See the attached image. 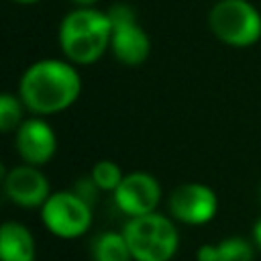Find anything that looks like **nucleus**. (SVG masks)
Here are the masks:
<instances>
[{"instance_id":"obj_1","label":"nucleus","mask_w":261,"mask_h":261,"mask_svg":"<svg viewBox=\"0 0 261 261\" xmlns=\"http://www.w3.org/2000/svg\"><path fill=\"white\" fill-rule=\"evenodd\" d=\"M82 94V77L67 59H39L31 63L18 82V98L35 116H51L67 110Z\"/></svg>"},{"instance_id":"obj_2","label":"nucleus","mask_w":261,"mask_h":261,"mask_svg":"<svg viewBox=\"0 0 261 261\" xmlns=\"http://www.w3.org/2000/svg\"><path fill=\"white\" fill-rule=\"evenodd\" d=\"M112 22L106 10L73 8L57 29V41L63 57L75 65H92L106 51H110Z\"/></svg>"},{"instance_id":"obj_3","label":"nucleus","mask_w":261,"mask_h":261,"mask_svg":"<svg viewBox=\"0 0 261 261\" xmlns=\"http://www.w3.org/2000/svg\"><path fill=\"white\" fill-rule=\"evenodd\" d=\"M135 261H169L179 247L175 220L155 212L133 216L122 226Z\"/></svg>"},{"instance_id":"obj_4","label":"nucleus","mask_w":261,"mask_h":261,"mask_svg":"<svg viewBox=\"0 0 261 261\" xmlns=\"http://www.w3.org/2000/svg\"><path fill=\"white\" fill-rule=\"evenodd\" d=\"M212 35L228 47L245 49L261 39V14L249 0H216L208 14Z\"/></svg>"},{"instance_id":"obj_5","label":"nucleus","mask_w":261,"mask_h":261,"mask_svg":"<svg viewBox=\"0 0 261 261\" xmlns=\"http://www.w3.org/2000/svg\"><path fill=\"white\" fill-rule=\"evenodd\" d=\"M112 22L110 53L124 65H141L151 53V39L139 24L137 12L130 4L116 2L106 10Z\"/></svg>"},{"instance_id":"obj_6","label":"nucleus","mask_w":261,"mask_h":261,"mask_svg":"<svg viewBox=\"0 0 261 261\" xmlns=\"http://www.w3.org/2000/svg\"><path fill=\"white\" fill-rule=\"evenodd\" d=\"M39 210L45 228L59 239H77L86 234L92 224V204L73 190L51 192Z\"/></svg>"},{"instance_id":"obj_7","label":"nucleus","mask_w":261,"mask_h":261,"mask_svg":"<svg viewBox=\"0 0 261 261\" xmlns=\"http://www.w3.org/2000/svg\"><path fill=\"white\" fill-rule=\"evenodd\" d=\"M167 206L175 222L200 226V224H208L216 216L218 198L210 186L200 181H188L171 192Z\"/></svg>"},{"instance_id":"obj_8","label":"nucleus","mask_w":261,"mask_h":261,"mask_svg":"<svg viewBox=\"0 0 261 261\" xmlns=\"http://www.w3.org/2000/svg\"><path fill=\"white\" fill-rule=\"evenodd\" d=\"M112 198L114 206L128 218L143 216L157 210L161 202V186L147 171H130L124 173L120 186L112 192Z\"/></svg>"},{"instance_id":"obj_9","label":"nucleus","mask_w":261,"mask_h":261,"mask_svg":"<svg viewBox=\"0 0 261 261\" xmlns=\"http://www.w3.org/2000/svg\"><path fill=\"white\" fill-rule=\"evenodd\" d=\"M4 194L20 208H41L51 196V186L45 173L31 163H20L4 173Z\"/></svg>"},{"instance_id":"obj_10","label":"nucleus","mask_w":261,"mask_h":261,"mask_svg":"<svg viewBox=\"0 0 261 261\" xmlns=\"http://www.w3.org/2000/svg\"><path fill=\"white\" fill-rule=\"evenodd\" d=\"M14 147L24 163L41 167L55 157L57 137L53 126L43 116H33L22 120V124L14 130Z\"/></svg>"},{"instance_id":"obj_11","label":"nucleus","mask_w":261,"mask_h":261,"mask_svg":"<svg viewBox=\"0 0 261 261\" xmlns=\"http://www.w3.org/2000/svg\"><path fill=\"white\" fill-rule=\"evenodd\" d=\"M37 245L33 232L14 220L0 226V259L2 261H35Z\"/></svg>"},{"instance_id":"obj_12","label":"nucleus","mask_w":261,"mask_h":261,"mask_svg":"<svg viewBox=\"0 0 261 261\" xmlns=\"http://www.w3.org/2000/svg\"><path fill=\"white\" fill-rule=\"evenodd\" d=\"M90 257H92V261H135L122 230L120 232H114V230L100 232L92 241Z\"/></svg>"},{"instance_id":"obj_13","label":"nucleus","mask_w":261,"mask_h":261,"mask_svg":"<svg viewBox=\"0 0 261 261\" xmlns=\"http://www.w3.org/2000/svg\"><path fill=\"white\" fill-rule=\"evenodd\" d=\"M90 177L96 181V186L102 192H114L120 186L124 173H122V169H120L118 163H114L110 159H100V161H96L92 165Z\"/></svg>"},{"instance_id":"obj_14","label":"nucleus","mask_w":261,"mask_h":261,"mask_svg":"<svg viewBox=\"0 0 261 261\" xmlns=\"http://www.w3.org/2000/svg\"><path fill=\"white\" fill-rule=\"evenodd\" d=\"M22 110L24 104L18 96L4 92L0 96V130L2 133H12L22 124Z\"/></svg>"},{"instance_id":"obj_15","label":"nucleus","mask_w":261,"mask_h":261,"mask_svg":"<svg viewBox=\"0 0 261 261\" xmlns=\"http://www.w3.org/2000/svg\"><path fill=\"white\" fill-rule=\"evenodd\" d=\"M218 245V261H253L255 247L243 237H226Z\"/></svg>"},{"instance_id":"obj_16","label":"nucleus","mask_w":261,"mask_h":261,"mask_svg":"<svg viewBox=\"0 0 261 261\" xmlns=\"http://www.w3.org/2000/svg\"><path fill=\"white\" fill-rule=\"evenodd\" d=\"M73 192L77 194V196H82L88 204H92L94 206V202H96V198L100 196V188L96 186V181L88 175V177H82V179H77L75 184H73Z\"/></svg>"},{"instance_id":"obj_17","label":"nucleus","mask_w":261,"mask_h":261,"mask_svg":"<svg viewBox=\"0 0 261 261\" xmlns=\"http://www.w3.org/2000/svg\"><path fill=\"white\" fill-rule=\"evenodd\" d=\"M196 259L198 261H218V245L206 243L196 251Z\"/></svg>"},{"instance_id":"obj_18","label":"nucleus","mask_w":261,"mask_h":261,"mask_svg":"<svg viewBox=\"0 0 261 261\" xmlns=\"http://www.w3.org/2000/svg\"><path fill=\"white\" fill-rule=\"evenodd\" d=\"M253 245L261 251V218H257V222L253 224Z\"/></svg>"},{"instance_id":"obj_19","label":"nucleus","mask_w":261,"mask_h":261,"mask_svg":"<svg viewBox=\"0 0 261 261\" xmlns=\"http://www.w3.org/2000/svg\"><path fill=\"white\" fill-rule=\"evenodd\" d=\"M75 8H88V6H94L98 0H69Z\"/></svg>"},{"instance_id":"obj_20","label":"nucleus","mask_w":261,"mask_h":261,"mask_svg":"<svg viewBox=\"0 0 261 261\" xmlns=\"http://www.w3.org/2000/svg\"><path fill=\"white\" fill-rule=\"evenodd\" d=\"M14 2H18V4H35L39 0H14Z\"/></svg>"},{"instance_id":"obj_21","label":"nucleus","mask_w":261,"mask_h":261,"mask_svg":"<svg viewBox=\"0 0 261 261\" xmlns=\"http://www.w3.org/2000/svg\"><path fill=\"white\" fill-rule=\"evenodd\" d=\"M259 202H261V184H259Z\"/></svg>"}]
</instances>
